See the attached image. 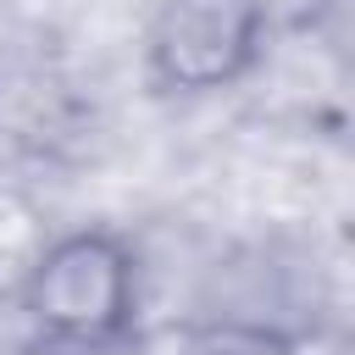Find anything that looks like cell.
I'll use <instances>...</instances> for the list:
<instances>
[{"label":"cell","instance_id":"obj_3","mask_svg":"<svg viewBox=\"0 0 355 355\" xmlns=\"http://www.w3.org/2000/svg\"><path fill=\"white\" fill-rule=\"evenodd\" d=\"M266 39V0H155L144 22V78L166 100H205L244 83Z\"/></svg>","mask_w":355,"mask_h":355},{"label":"cell","instance_id":"obj_2","mask_svg":"<svg viewBox=\"0 0 355 355\" xmlns=\"http://www.w3.org/2000/svg\"><path fill=\"white\" fill-rule=\"evenodd\" d=\"M17 316L39 355H122L144 316V266L116 227H67L17 272Z\"/></svg>","mask_w":355,"mask_h":355},{"label":"cell","instance_id":"obj_1","mask_svg":"<svg viewBox=\"0 0 355 355\" xmlns=\"http://www.w3.org/2000/svg\"><path fill=\"white\" fill-rule=\"evenodd\" d=\"M327 311L333 294L316 250L288 233H255L200 266L178 333L194 355H300L322 338Z\"/></svg>","mask_w":355,"mask_h":355}]
</instances>
